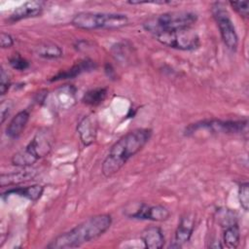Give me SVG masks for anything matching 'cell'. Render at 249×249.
Segmentation results:
<instances>
[{"label": "cell", "mask_w": 249, "mask_h": 249, "mask_svg": "<svg viewBox=\"0 0 249 249\" xmlns=\"http://www.w3.org/2000/svg\"><path fill=\"white\" fill-rule=\"evenodd\" d=\"M152 132L150 128H137L119 138L112 145L102 162V174L110 177L117 173L130 158L145 147L151 139Z\"/></svg>", "instance_id": "cell-1"}, {"label": "cell", "mask_w": 249, "mask_h": 249, "mask_svg": "<svg viewBox=\"0 0 249 249\" xmlns=\"http://www.w3.org/2000/svg\"><path fill=\"white\" fill-rule=\"evenodd\" d=\"M112 225L110 214H97L91 216L73 229L55 236L47 245L49 249H68L80 247L97 239L104 234Z\"/></svg>", "instance_id": "cell-2"}, {"label": "cell", "mask_w": 249, "mask_h": 249, "mask_svg": "<svg viewBox=\"0 0 249 249\" xmlns=\"http://www.w3.org/2000/svg\"><path fill=\"white\" fill-rule=\"evenodd\" d=\"M197 20V15L191 11H173L154 16L143 22V28L153 35L192 27Z\"/></svg>", "instance_id": "cell-3"}, {"label": "cell", "mask_w": 249, "mask_h": 249, "mask_svg": "<svg viewBox=\"0 0 249 249\" xmlns=\"http://www.w3.org/2000/svg\"><path fill=\"white\" fill-rule=\"evenodd\" d=\"M71 23L80 29H119L128 23V18L120 13L81 12L76 14Z\"/></svg>", "instance_id": "cell-4"}, {"label": "cell", "mask_w": 249, "mask_h": 249, "mask_svg": "<svg viewBox=\"0 0 249 249\" xmlns=\"http://www.w3.org/2000/svg\"><path fill=\"white\" fill-rule=\"evenodd\" d=\"M52 149V140L47 129L39 130L33 139L20 151L14 154L11 159L13 165L28 167L38 160L46 157Z\"/></svg>", "instance_id": "cell-5"}, {"label": "cell", "mask_w": 249, "mask_h": 249, "mask_svg": "<svg viewBox=\"0 0 249 249\" xmlns=\"http://www.w3.org/2000/svg\"><path fill=\"white\" fill-rule=\"evenodd\" d=\"M154 36L161 45L179 51H195L200 46L199 36L192 27L161 32Z\"/></svg>", "instance_id": "cell-6"}, {"label": "cell", "mask_w": 249, "mask_h": 249, "mask_svg": "<svg viewBox=\"0 0 249 249\" xmlns=\"http://www.w3.org/2000/svg\"><path fill=\"white\" fill-rule=\"evenodd\" d=\"M211 13L217 23L225 46L232 52L236 51L238 47V36L225 5L221 2H215L212 5Z\"/></svg>", "instance_id": "cell-7"}, {"label": "cell", "mask_w": 249, "mask_h": 249, "mask_svg": "<svg viewBox=\"0 0 249 249\" xmlns=\"http://www.w3.org/2000/svg\"><path fill=\"white\" fill-rule=\"evenodd\" d=\"M247 119L241 120H203L195 124H191L185 129V135H191L199 129H206L212 132L223 133H239L243 131L247 126Z\"/></svg>", "instance_id": "cell-8"}, {"label": "cell", "mask_w": 249, "mask_h": 249, "mask_svg": "<svg viewBox=\"0 0 249 249\" xmlns=\"http://www.w3.org/2000/svg\"><path fill=\"white\" fill-rule=\"evenodd\" d=\"M124 215L131 219L148 220L154 222L166 221L170 216V211L161 204H147L145 202H138L128 205L124 210Z\"/></svg>", "instance_id": "cell-9"}, {"label": "cell", "mask_w": 249, "mask_h": 249, "mask_svg": "<svg viewBox=\"0 0 249 249\" xmlns=\"http://www.w3.org/2000/svg\"><path fill=\"white\" fill-rule=\"evenodd\" d=\"M43 9L44 3L42 1H27L18 6L5 21L8 23H15L21 19L36 18L42 14Z\"/></svg>", "instance_id": "cell-10"}, {"label": "cell", "mask_w": 249, "mask_h": 249, "mask_svg": "<svg viewBox=\"0 0 249 249\" xmlns=\"http://www.w3.org/2000/svg\"><path fill=\"white\" fill-rule=\"evenodd\" d=\"M96 68V63L89 58L81 59L77 63H75L71 68L58 72L56 75L52 77L50 79L51 82H56V81H61V80H66V79H73L85 72H89L91 70H94Z\"/></svg>", "instance_id": "cell-11"}, {"label": "cell", "mask_w": 249, "mask_h": 249, "mask_svg": "<svg viewBox=\"0 0 249 249\" xmlns=\"http://www.w3.org/2000/svg\"><path fill=\"white\" fill-rule=\"evenodd\" d=\"M96 120L91 115L85 116L77 125V131L80 135V139L85 146H89L94 142L96 138Z\"/></svg>", "instance_id": "cell-12"}, {"label": "cell", "mask_w": 249, "mask_h": 249, "mask_svg": "<svg viewBox=\"0 0 249 249\" xmlns=\"http://www.w3.org/2000/svg\"><path fill=\"white\" fill-rule=\"evenodd\" d=\"M195 227V221L194 218L190 217L189 215L183 216L180 219V222L178 224V227L175 231V236L173 244L170 245V247H181L182 244L188 242L193 234Z\"/></svg>", "instance_id": "cell-13"}, {"label": "cell", "mask_w": 249, "mask_h": 249, "mask_svg": "<svg viewBox=\"0 0 249 249\" xmlns=\"http://www.w3.org/2000/svg\"><path fill=\"white\" fill-rule=\"evenodd\" d=\"M140 238L144 246L148 249H160L163 247L165 239L160 228L149 226L140 233Z\"/></svg>", "instance_id": "cell-14"}, {"label": "cell", "mask_w": 249, "mask_h": 249, "mask_svg": "<svg viewBox=\"0 0 249 249\" xmlns=\"http://www.w3.org/2000/svg\"><path fill=\"white\" fill-rule=\"evenodd\" d=\"M30 114L27 110L18 112L6 127V134L11 139H17L23 131L29 121Z\"/></svg>", "instance_id": "cell-15"}, {"label": "cell", "mask_w": 249, "mask_h": 249, "mask_svg": "<svg viewBox=\"0 0 249 249\" xmlns=\"http://www.w3.org/2000/svg\"><path fill=\"white\" fill-rule=\"evenodd\" d=\"M43 193H44V186L35 184L28 187L11 188L2 194V197L4 198L5 196L15 195V196L25 197L32 201H37L42 196Z\"/></svg>", "instance_id": "cell-16"}, {"label": "cell", "mask_w": 249, "mask_h": 249, "mask_svg": "<svg viewBox=\"0 0 249 249\" xmlns=\"http://www.w3.org/2000/svg\"><path fill=\"white\" fill-rule=\"evenodd\" d=\"M35 175L36 173L34 172V170H22L11 173H2L0 175V186H15L20 183H24L26 181L32 180Z\"/></svg>", "instance_id": "cell-17"}, {"label": "cell", "mask_w": 249, "mask_h": 249, "mask_svg": "<svg viewBox=\"0 0 249 249\" xmlns=\"http://www.w3.org/2000/svg\"><path fill=\"white\" fill-rule=\"evenodd\" d=\"M35 53L38 56L45 59H57L62 56V49L52 42H44L35 48Z\"/></svg>", "instance_id": "cell-18"}, {"label": "cell", "mask_w": 249, "mask_h": 249, "mask_svg": "<svg viewBox=\"0 0 249 249\" xmlns=\"http://www.w3.org/2000/svg\"><path fill=\"white\" fill-rule=\"evenodd\" d=\"M240 241V229L237 222L230 224L224 227L223 242L224 246L234 249L239 245Z\"/></svg>", "instance_id": "cell-19"}, {"label": "cell", "mask_w": 249, "mask_h": 249, "mask_svg": "<svg viewBox=\"0 0 249 249\" xmlns=\"http://www.w3.org/2000/svg\"><path fill=\"white\" fill-rule=\"evenodd\" d=\"M108 94V89L107 88H95L92 89L88 90L83 98L82 101L84 104H87L89 106H98L101 104Z\"/></svg>", "instance_id": "cell-20"}, {"label": "cell", "mask_w": 249, "mask_h": 249, "mask_svg": "<svg viewBox=\"0 0 249 249\" xmlns=\"http://www.w3.org/2000/svg\"><path fill=\"white\" fill-rule=\"evenodd\" d=\"M238 201L244 211L249 209V184L248 182L241 183L238 187Z\"/></svg>", "instance_id": "cell-21"}, {"label": "cell", "mask_w": 249, "mask_h": 249, "mask_svg": "<svg viewBox=\"0 0 249 249\" xmlns=\"http://www.w3.org/2000/svg\"><path fill=\"white\" fill-rule=\"evenodd\" d=\"M9 63L14 69L18 71H24L29 67V62L19 53H15L14 55H12L9 59Z\"/></svg>", "instance_id": "cell-22"}, {"label": "cell", "mask_w": 249, "mask_h": 249, "mask_svg": "<svg viewBox=\"0 0 249 249\" xmlns=\"http://www.w3.org/2000/svg\"><path fill=\"white\" fill-rule=\"evenodd\" d=\"M231 7L242 18H247L249 15V3L247 1H230Z\"/></svg>", "instance_id": "cell-23"}, {"label": "cell", "mask_w": 249, "mask_h": 249, "mask_svg": "<svg viewBox=\"0 0 249 249\" xmlns=\"http://www.w3.org/2000/svg\"><path fill=\"white\" fill-rule=\"evenodd\" d=\"M11 87V80L8 73L1 68L0 70V94L3 96L9 90Z\"/></svg>", "instance_id": "cell-24"}, {"label": "cell", "mask_w": 249, "mask_h": 249, "mask_svg": "<svg viewBox=\"0 0 249 249\" xmlns=\"http://www.w3.org/2000/svg\"><path fill=\"white\" fill-rule=\"evenodd\" d=\"M13 101L12 100H2L1 101V105H0V112H1V124H3L6 119L8 118L12 108H13Z\"/></svg>", "instance_id": "cell-25"}, {"label": "cell", "mask_w": 249, "mask_h": 249, "mask_svg": "<svg viewBox=\"0 0 249 249\" xmlns=\"http://www.w3.org/2000/svg\"><path fill=\"white\" fill-rule=\"evenodd\" d=\"M14 45V39L13 37L6 32H1L0 33V46L2 49H7L11 48Z\"/></svg>", "instance_id": "cell-26"}, {"label": "cell", "mask_w": 249, "mask_h": 249, "mask_svg": "<svg viewBox=\"0 0 249 249\" xmlns=\"http://www.w3.org/2000/svg\"><path fill=\"white\" fill-rule=\"evenodd\" d=\"M127 4L130 5H142V4H155V5H167V4H177L173 1L167 0H154V1H127Z\"/></svg>", "instance_id": "cell-27"}, {"label": "cell", "mask_w": 249, "mask_h": 249, "mask_svg": "<svg viewBox=\"0 0 249 249\" xmlns=\"http://www.w3.org/2000/svg\"><path fill=\"white\" fill-rule=\"evenodd\" d=\"M105 73H106V75H107L110 79H112V78L115 77V71H114L112 65H110V64H108V63L105 65Z\"/></svg>", "instance_id": "cell-28"}]
</instances>
